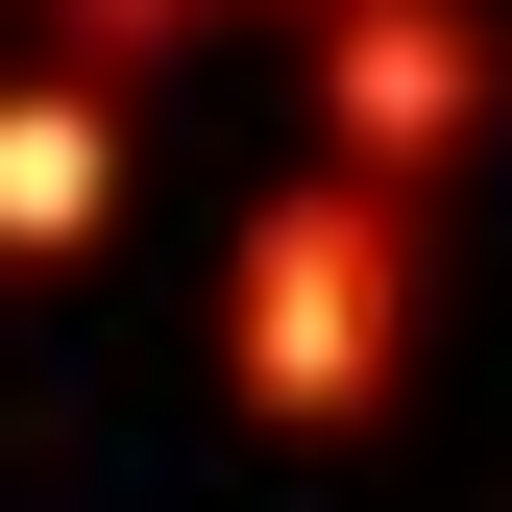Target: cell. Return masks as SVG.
I'll return each mask as SVG.
<instances>
[{
  "label": "cell",
  "mask_w": 512,
  "mask_h": 512,
  "mask_svg": "<svg viewBox=\"0 0 512 512\" xmlns=\"http://www.w3.org/2000/svg\"><path fill=\"white\" fill-rule=\"evenodd\" d=\"M220 342H244V415H269V439L391 415V366H415V196L293 171V196L220 244Z\"/></svg>",
  "instance_id": "1"
},
{
  "label": "cell",
  "mask_w": 512,
  "mask_h": 512,
  "mask_svg": "<svg viewBox=\"0 0 512 512\" xmlns=\"http://www.w3.org/2000/svg\"><path fill=\"white\" fill-rule=\"evenodd\" d=\"M512 98L488 0H317V171H366V196H439V147Z\"/></svg>",
  "instance_id": "2"
},
{
  "label": "cell",
  "mask_w": 512,
  "mask_h": 512,
  "mask_svg": "<svg viewBox=\"0 0 512 512\" xmlns=\"http://www.w3.org/2000/svg\"><path fill=\"white\" fill-rule=\"evenodd\" d=\"M98 220H122V98L0 74V269H98Z\"/></svg>",
  "instance_id": "3"
},
{
  "label": "cell",
  "mask_w": 512,
  "mask_h": 512,
  "mask_svg": "<svg viewBox=\"0 0 512 512\" xmlns=\"http://www.w3.org/2000/svg\"><path fill=\"white\" fill-rule=\"evenodd\" d=\"M49 25H74V49H171L196 0H49Z\"/></svg>",
  "instance_id": "4"
}]
</instances>
